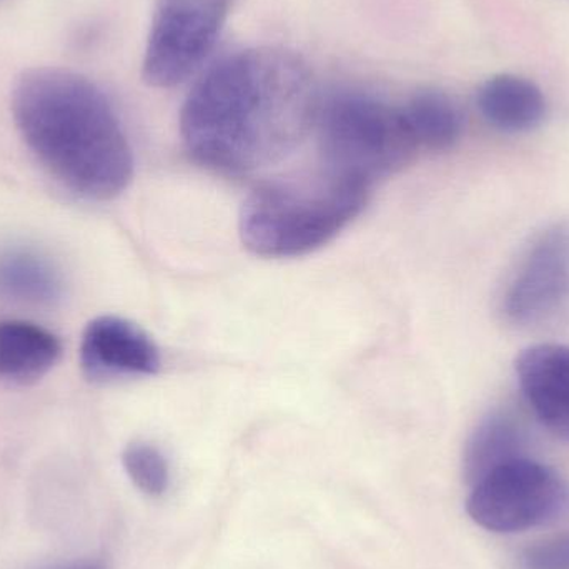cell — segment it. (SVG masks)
<instances>
[{
    "label": "cell",
    "instance_id": "obj_8",
    "mask_svg": "<svg viewBox=\"0 0 569 569\" xmlns=\"http://www.w3.org/2000/svg\"><path fill=\"white\" fill-rule=\"evenodd\" d=\"M160 351L152 338L126 318H96L80 341V367L97 383L122 378L152 377L160 370Z\"/></svg>",
    "mask_w": 569,
    "mask_h": 569
},
{
    "label": "cell",
    "instance_id": "obj_10",
    "mask_svg": "<svg viewBox=\"0 0 569 569\" xmlns=\"http://www.w3.org/2000/svg\"><path fill=\"white\" fill-rule=\"evenodd\" d=\"M62 343L40 325L26 320L0 321V387H30L59 363Z\"/></svg>",
    "mask_w": 569,
    "mask_h": 569
},
{
    "label": "cell",
    "instance_id": "obj_9",
    "mask_svg": "<svg viewBox=\"0 0 569 569\" xmlns=\"http://www.w3.org/2000/svg\"><path fill=\"white\" fill-rule=\"evenodd\" d=\"M518 385L535 417L551 433L569 441V347L538 343L515 361Z\"/></svg>",
    "mask_w": 569,
    "mask_h": 569
},
{
    "label": "cell",
    "instance_id": "obj_4",
    "mask_svg": "<svg viewBox=\"0 0 569 569\" xmlns=\"http://www.w3.org/2000/svg\"><path fill=\"white\" fill-rule=\"evenodd\" d=\"M313 127L323 172L368 189L403 169L418 149L401 109L357 90L320 100Z\"/></svg>",
    "mask_w": 569,
    "mask_h": 569
},
{
    "label": "cell",
    "instance_id": "obj_7",
    "mask_svg": "<svg viewBox=\"0 0 569 569\" xmlns=\"http://www.w3.org/2000/svg\"><path fill=\"white\" fill-rule=\"evenodd\" d=\"M569 310V222L531 237L501 287L498 313L511 327L550 323Z\"/></svg>",
    "mask_w": 569,
    "mask_h": 569
},
{
    "label": "cell",
    "instance_id": "obj_15",
    "mask_svg": "<svg viewBox=\"0 0 569 569\" xmlns=\"http://www.w3.org/2000/svg\"><path fill=\"white\" fill-rule=\"evenodd\" d=\"M122 463L132 483L147 497H162L169 490V463L153 445L146 441L130 443L123 450Z\"/></svg>",
    "mask_w": 569,
    "mask_h": 569
},
{
    "label": "cell",
    "instance_id": "obj_6",
    "mask_svg": "<svg viewBox=\"0 0 569 569\" xmlns=\"http://www.w3.org/2000/svg\"><path fill=\"white\" fill-rule=\"evenodd\" d=\"M236 0H157L142 60L149 86L170 89L209 57Z\"/></svg>",
    "mask_w": 569,
    "mask_h": 569
},
{
    "label": "cell",
    "instance_id": "obj_14",
    "mask_svg": "<svg viewBox=\"0 0 569 569\" xmlns=\"http://www.w3.org/2000/svg\"><path fill=\"white\" fill-rule=\"evenodd\" d=\"M401 112L418 147L448 150L460 140L463 130L460 109L440 90H420L401 107Z\"/></svg>",
    "mask_w": 569,
    "mask_h": 569
},
{
    "label": "cell",
    "instance_id": "obj_3",
    "mask_svg": "<svg viewBox=\"0 0 569 569\" xmlns=\"http://www.w3.org/2000/svg\"><path fill=\"white\" fill-rule=\"evenodd\" d=\"M368 187L323 172L310 182L253 190L240 212L243 246L267 259L307 256L347 229L367 206Z\"/></svg>",
    "mask_w": 569,
    "mask_h": 569
},
{
    "label": "cell",
    "instance_id": "obj_11",
    "mask_svg": "<svg viewBox=\"0 0 569 569\" xmlns=\"http://www.w3.org/2000/svg\"><path fill=\"white\" fill-rule=\"evenodd\" d=\"M478 109L501 132H530L547 117V99L537 83L518 76H497L478 92Z\"/></svg>",
    "mask_w": 569,
    "mask_h": 569
},
{
    "label": "cell",
    "instance_id": "obj_1",
    "mask_svg": "<svg viewBox=\"0 0 569 569\" xmlns=\"http://www.w3.org/2000/svg\"><path fill=\"white\" fill-rule=\"evenodd\" d=\"M310 69L282 47L226 57L203 73L180 113V136L196 162L243 176L279 162L313 127Z\"/></svg>",
    "mask_w": 569,
    "mask_h": 569
},
{
    "label": "cell",
    "instance_id": "obj_13",
    "mask_svg": "<svg viewBox=\"0 0 569 569\" xmlns=\"http://www.w3.org/2000/svg\"><path fill=\"white\" fill-rule=\"evenodd\" d=\"M527 430L511 410L498 408L481 418L465 447L463 468L468 483H477L501 465L523 458Z\"/></svg>",
    "mask_w": 569,
    "mask_h": 569
},
{
    "label": "cell",
    "instance_id": "obj_17",
    "mask_svg": "<svg viewBox=\"0 0 569 569\" xmlns=\"http://www.w3.org/2000/svg\"><path fill=\"white\" fill-rule=\"evenodd\" d=\"M70 569H103L102 567H99V565H83V567H76Z\"/></svg>",
    "mask_w": 569,
    "mask_h": 569
},
{
    "label": "cell",
    "instance_id": "obj_5",
    "mask_svg": "<svg viewBox=\"0 0 569 569\" xmlns=\"http://www.w3.org/2000/svg\"><path fill=\"white\" fill-rule=\"evenodd\" d=\"M569 510V485L553 468L518 458L471 485L467 511L493 533H521L551 523Z\"/></svg>",
    "mask_w": 569,
    "mask_h": 569
},
{
    "label": "cell",
    "instance_id": "obj_12",
    "mask_svg": "<svg viewBox=\"0 0 569 569\" xmlns=\"http://www.w3.org/2000/svg\"><path fill=\"white\" fill-rule=\"evenodd\" d=\"M66 280L53 260L30 247L0 250V297L16 303L50 307L63 297Z\"/></svg>",
    "mask_w": 569,
    "mask_h": 569
},
{
    "label": "cell",
    "instance_id": "obj_16",
    "mask_svg": "<svg viewBox=\"0 0 569 569\" xmlns=\"http://www.w3.org/2000/svg\"><path fill=\"white\" fill-rule=\"evenodd\" d=\"M520 569H569V531L531 545L518 558Z\"/></svg>",
    "mask_w": 569,
    "mask_h": 569
},
{
    "label": "cell",
    "instance_id": "obj_2",
    "mask_svg": "<svg viewBox=\"0 0 569 569\" xmlns=\"http://www.w3.org/2000/svg\"><path fill=\"white\" fill-rule=\"evenodd\" d=\"M10 109L27 149L70 192L103 202L132 182L129 137L89 77L63 67H30L13 82Z\"/></svg>",
    "mask_w": 569,
    "mask_h": 569
}]
</instances>
